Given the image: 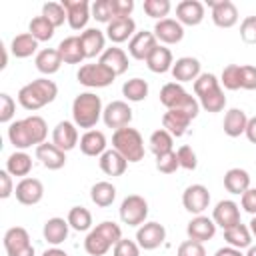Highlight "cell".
<instances>
[{"instance_id": "1", "label": "cell", "mask_w": 256, "mask_h": 256, "mask_svg": "<svg viewBox=\"0 0 256 256\" xmlns=\"http://www.w3.org/2000/svg\"><path fill=\"white\" fill-rule=\"evenodd\" d=\"M46 136H48V126H46L44 118L36 116V114L28 116L24 120H16L8 126V138L14 144V148H18V150H26L32 144L40 146V144H44Z\"/></svg>"}, {"instance_id": "2", "label": "cell", "mask_w": 256, "mask_h": 256, "mask_svg": "<svg viewBox=\"0 0 256 256\" xmlns=\"http://www.w3.org/2000/svg\"><path fill=\"white\" fill-rule=\"evenodd\" d=\"M56 96H58V86L48 78H38L20 88L18 102L22 108L34 112V110H40L42 106L54 102Z\"/></svg>"}, {"instance_id": "3", "label": "cell", "mask_w": 256, "mask_h": 256, "mask_svg": "<svg viewBox=\"0 0 256 256\" xmlns=\"http://www.w3.org/2000/svg\"><path fill=\"white\" fill-rule=\"evenodd\" d=\"M194 92L200 98V106L206 112H220L226 106V96L214 74H200L194 80Z\"/></svg>"}, {"instance_id": "4", "label": "cell", "mask_w": 256, "mask_h": 256, "mask_svg": "<svg viewBox=\"0 0 256 256\" xmlns=\"http://www.w3.org/2000/svg\"><path fill=\"white\" fill-rule=\"evenodd\" d=\"M102 100L92 92H82L72 102V118L80 128H92L102 116Z\"/></svg>"}, {"instance_id": "5", "label": "cell", "mask_w": 256, "mask_h": 256, "mask_svg": "<svg viewBox=\"0 0 256 256\" xmlns=\"http://www.w3.org/2000/svg\"><path fill=\"white\" fill-rule=\"evenodd\" d=\"M112 148L120 152L128 162H140L144 158V140L136 128H120L112 134Z\"/></svg>"}, {"instance_id": "6", "label": "cell", "mask_w": 256, "mask_h": 256, "mask_svg": "<svg viewBox=\"0 0 256 256\" xmlns=\"http://www.w3.org/2000/svg\"><path fill=\"white\" fill-rule=\"evenodd\" d=\"M78 82L82 86H88V88H104V86H110L116 78V74L106 68L104 64L96 62V64H84L80 66L78 74H76Z\"/></svg>"}, {"instance_id": "7", "label": "cell", "mask_w": 256, "mask_h": 256, "mask_svg": "<svg viewBox=\"0 0 256 256\" xmlns=\"http://www.w3.org/2000/svg\"><path fill=\"white\" fill-rule=\"evenodd\" d=\"M148 216V202L138 196V194H130L122 200L120 204V220L128 226H140L144 224Z\"/></svg>"}, {"instance_id": "8", "label": "cell", "mask_w": 256, "mask_h": 256, "mask_svg": "<svg viewBox=\"0 0 256 256\" xmlns=\"http://www.w3.org/2000/svg\"><path fill=\"white\" fill-rule=\"evenodd\" d=\"M4 250L8 256H34V246L30 242L26 228L22 226L8 228L4 234Z\"/></svg>"}, {"instance_id": "9", "label": "cell", "mask_w": 256, "mask_h": 256, "mask_svg": "<svg viewBox=\"0 0 256 256\" xmlns=\"http://www.w3.org/2000/svg\"><path fill=\"white\" fill-rule=\"evenodd\" d=\"M102 118H104V124L108 128L120 130V128H124L132 122V108L122 100H114L104 108Z\"/></svg>"}, {"instance_id": "10", "label": "cell", "mask_w": 256, "mask_h": 256, "mask_svg": "<svg viewBox=\"0 0 256 256\" xmlns=\"http://www.w3.org/2000/svg\"><path fill=\"white\" fill-rule=\"evenodd\" d=\"M182 204L190 214H202L210 204V192L202 184H192L182 194Z\"/></svg>"}, {"instance_id": "11", "label": "cell", "mask_w": 256, "mask_h": 256, "mask_svg": "<svg viewBox=\"0 0 256 256\" xmlns=\"http://www.w3.org/2000/svg\"><path fill=\"white\" fill-rule=\"evenodd\" d=\"M212 8V22L218 28H232L238 22V10L230 0H208Z\"/></svg>"}, {"instance_id": "12", "label": "cell", "mask_w": 256, "mask_h": 256, "mask_svg": "<svg viewBox=\"0 0 256 256\" xmlns=\"http://www.w3.org/2000/svg\"><path fill=\"white\" fill-rule=\"evenodd\" d=\"M14 194H16V200L24 206H34L42 200L44 196V186L38 178H22L16 188H14Z\"/></svg>"}, {"instance_id": "13", "label": "cell", "mask_w": 256, "mask_h": 256, "mask_svg": "<svg viewBox=\"0 0 256 256\" xmlns=\"http://www.w3.org/2000/svg\"><path fill=\"white\" fill-rule=\"evenodd\" d=\"M166 238V230L162 224L158 222H144L138 232H136V240H138V246L144 248V250H154L158 248Z\"/></svg>"}, {"instance_id": "14", "label": "cell", "mask_w": 256, "mask_h": 256, "mask_svg": "<svg viewBox=\"0 0 256 256\" xmlns=\"http://www.w3.org/2000/svg\"><path fill=\"white\" fill-rule=\"evenodd\" d=\"M212 220L222 230H228L236 224H240V210L234 200H220L212 212Z\"/></svg>"}, {"instance_id": "15", "label": "cell", "mask_w": 256, "mask_h": 256, "mask_svg": "<svg viewBox=\"0 0 256 256\" xmlns=\"http://www.w3.org/2000/svg\"><path fill=\"white\" fill-rule=\"evenodd\" d=\"M158 46L156 42V36L154 32H136L132 38H130V44H128V52L132 58L136 60H148V56L154 52V48Z\"/></svg>"}, {"instance_id": "16", "label": "cell", "mask_w": 256, "mask_h": 256, "mask_svg": "<svg viewBox=\"0 0 256 256\" xmlns=\"http://www.w3.org/2000/svg\"><path fill=\"white\" fill-rule=\"evenodd\" d=\"M62 6L68 14V24L72 30H82L90 18L88 0H62Z\"/></svg>"}, {"instance_id": "17", "label": "cell", "mask_w": 256, "mask_h": 256, "mask_svg": "<svg viewBox=\"0 0 256 256\" xmlns=\"http://www.w3.org/2000/svg\"><path fill=\"white\" fill-rule=\"evenodd\" d=\"M176 18L180 24L198 26L204 20V4L198 0H182L176 6Z\"/></svg>"}, {"instance_id": "18", "label": "cell", "mask_w": 256, "mask_h": 256, "mask_svg": "<svg viewBox=\"0 0 256 256\" xmlns=\"http://www.w3.org/2000/svg\"><path fill=\"white\" fill-rule=\"evenodd\" d=\"M52 144H56L62 152L72 150L78 144V130L72 122L62 120L56 124V128L52 130Z\"/></svg>"}, {"instance_id": "19", "label": "cell", "mask_w": 256, "mask_h": 256, "mask_svg": "<svg viewBox=\"0 0 256 256\" xmlns=\"http://www.w3.org/2000/svg\"><path fill=\"white\" fill-rule=\"evenodd\" d=\"M154 36H156V40H160L164 44H178L184 38V28H182V24L178 20L164 18V20L156 22Z\"/></svg>"}, {"instance_id": "20", "label": "cell", "mask_w": 256, "mask_h": 256, "mask_svg": "<svg viewBox=\"0 0 256 256\" xmlns=\"http://www.w3.org/2000/svg\"><path fill=\"white\" fill-rule=\"evenodd\" d=\"M36 158L48 168V170H60L64 164H66V152H62L56 144H40L36 146Z\"/></svg>"}, {"instance_id": "21", "label": "cell", "mask_w": 256, "mask_h": 256, "mask_svg": "<svg viewBox=\"0 0 256 256\" xmlns=\"http://www.w3.org/2000/svg\"><path fill=\"white\" fill-rule=\"evenodd\" d=\"M186 232H188V238H190V240L206 242V240H210V238L216 234V224H214V220H210L208 216L198 214L196 218H192V220L188 222Z\"/></svg>"}, {"instance_id": "22", "label": "cell", "mask_w": 256, "mask_h": 256, "mask_svg": "<svg viewBox=\"0 0 256 256\" xmlns=\"http://www.w3.org/2000/svg\"><path fill=\"white\" fill-rule=\"evenodd\" d=\"M172 76L174 80L180 82H192L200 76V62L192 56H184V58H178L172 66Z\"/></svg>"}, {"instance_id": "23", "label": "cell", "mask_w": 256, "mask_h": 256, "mask_svg": "<svg viewBox=\"0 0 256 256\" xmlns=\"http://www.w3.org/2000/svg\"><path fill=\"white\" fill-rule=\"evenodd\" d=\"M58 52H60L62 62H66V64H80L86 58L84 48H82V42H80V36H68V38H64L58 44Z\"/></svg>"}, {"instance_id": "24", "label": "cell", "mask_w": 256, "mask_h": 256, "mask_svg": "<svg viewBox=\"0 0 256 256\" xmlns=\"http://www.w3.org/2000/svg\"><path fill=\"white\" fill-rule=\"evenodd\" d=\"M68 228H70L68 220H64V218H50V220H46V224L42 228L44 240L48 244H52V246H58V244H62L68 238Z\"/></svg>"}, {"instance_id": "25", "label": "cell", "mask_w": 256, "mask_h": 256, "mask_svg": "<svg viewBox=\"0 0 256 256\" xmlns=\"http://www.w3.org/2000/svg\"><path fill=\"white\" fill-rule=\"evenodd\" d=\"M134 30H136V24L132 18H114L106 28V36L114 44H120V42H126L130 36H134Z\"/></svg>"}, {"instance_id": "26", "label": "cell", "mask_w": 256, "mask_h": 256, "mask_svg": "<svg viewBox=\"0 0 256 256\" xmlns=\"http://www.w3.org/2000/svg\"><path fill=\"white\" fill-rule=\"evenodd\" d=\"M98 162H100V170L104 174H108V176H122L126 172V166H128V160L120 152H116L114 148L112 150H106L100 156Z\"/></svg>"}, {"instance_id": "27", "label": "cell", "mask_w": 256, "mask_h": 256, "mask_svg": "<svg viewBox=\"0 0 256 256\" xmlns=\"http://www.w3.org/2000/svg\"><path fill=\"white\" fill-rule=\"evenodd\" d=\"M98 62L104 64L106 68H110L116 76H118V74H124V72L128 70V56H126V52H124L122 48H116V46L106 48V50L102 52V56H100Z\"/></svg>"}, {"instance_id": "28", "label": "cell", "mask_w": 256, "mask_h": 256, "mask_svg": "<svg viewBox=\"0 0 256 256\" xmlns=\"http://www.w3.org/2000/svg\"><path fill=\"white\" fill-rule=\"evenodd\" d=\"M190 120H192V118L186 116V114L180 112V110H168V112L162 116V126H164L166 132H170L172 136L180 138V136L186 134Z\"/></svg>"}, {"instance_id": "29", "label": "cell", "mask_w": 256, "mask_h": 256, "mask_svg": "<svg viewBox=\"0 0 256 256\" xmlns=\"http://www.w3.org/2000/svg\"><path fill=\"white\" fill-rule=\"evenodd\" d=\"M80 150L86 156H102L106 152V136L100 130H88L80 138Z\"/></svg>"}, {"instance_id": "30", "label": "cell", "mask_w": 256, "mask_h": 256, "mask_svg": "<svg viewBox=\"0 0 256 256\" xmlns=\"http://www.w3.org/2000/svg\"><path fill=\"white\" fill-rule=\"evenodd\" d=\"M80 42H82L86 58H94L98 54L102 56V52H104V34H102V30H98V28L84 30L80 34Z\"/></svg>"}, {"instance_id": "31", "label": "cell", "mask_w": 256, "mask_h": 256, "mask_svg": "<svg viewBox=\"0 0 256 256\" xmlns=\"http://www.w3.org/2000/svg\"><path fill=\"white\" fill-rule=\"evenodd\" d=\"M36 68L42 72V74H56L62 66V58H60V52L58 48H44L36 54V60H34Z\"/></svg>"}, {"instance_id": "32", "label": "cell", "mask_w": 256, "mask_h": 256, "mask_svg": "<svg viewBox=\"0 0 256 256\" xmlns=\"http://www.w3.org/2000/svg\"><path fill=\"white\" fill-rule=\"evenodd\" d=\"M224 132L230 136V138H236L240 134L246 132V126H248V116L242 108H232L226 112L224 116Z\"/></svg>"}, {"instance_id": "33", "label": "cell", "mask_w": 256, "mask_h": 256, "mask_svg": "<svg viewBox=\"0 0 256 256\" xmlns=\"http://www.w3.org/2000/svg\"><path fill=\"white\" fill-rule=\"evenodd\" d=\"M224 188L230 194H244L250 188V176L242 168H230L224 174Z\"/></svg>"}, {"instance_id": "34", "label": "cell", "mask_w": 256, "mask_h": 256, "mask_svg": "<svg viewBox=\"0 0 256 256\" xmlns=\"http://www.w3.org/2000/svg\"><path fill=\"white\" fill-rule=\"evenodd\" d=\"M146 64H148V68H150L152 72L164 74V72L172 70V66H174V62H172V52H170L168 48H164V46H156L154 52L148 56Z\"/></svg>"}, {"instance_id": "35", "label": "cell", "mask_w": 256, "mask_h": 256, "mask_svg": "<svg viewBox=\"0 0 256 256\" xmlns=\"http://www.w3.org/2000/svg\"><path fill=\"white\" fill-rule=\"evenodd\" d=\"M188 96V92L182 88V84L178 82H170V84H164L162 90H160V102L168 108V110H176L182 100Z\"/></svg>"}, {"instance_id": "36", "label": "cell", "mask_w": 256, "mask_h": 256, "mask_svg": "<svg viewBox=\"0 0 256 256\" xmlns=\"http://www.w3.org/2000/svg\"><path fill=\"white\" fill-rule=\"evenodd\" d=\"M36 48H38V40L30 32L14 36V40L10 44V50H12V54L16 58H28V56H32L36 52Z\"/></svg>"}, {"instance_id": "37", "label": "cell", "mask_w": 256, "mask_h": 256, "mask_svg": "<svg viewBox=\"0 0 256 256\" xmlns=\"http://www.w3.org/2000/svg\"><path fill=\"white\" fill-rule=\"evenodd\" d=\"M90 198H92V202L96 206L106 208L116 200V188L110 182H96L92 186V190H90Z\"/></svg>"}, {"instance_id": "38", "label": "cell", "mask_w": 256, "mask_h": 256, "mask_svg": "<svg viewBox=\"0 0 256 256\" xmlns=\"http://www.w3.org/2000/svg\"><path fill=\"white\" fill-rule=\"evenodd\" d=\"M224 240H226L232 248H238V250L250 248V242H252V238H250V228H246V226L240 222V224H236V226L224 230Z\"/></svg>"}, {"instance_id": "39", "label": "cell", "mask_w": 256, "mask_h": 256, "mask_svg": "<svg viewBox=\"0 0 256 256\" xmlns=\"http://www.w3.org/2000/svg\"><path fill=\"white\" fill-rule=\"evenodd\" d=\"M6 170L12 176H26L32 170V158L26 152H22V150L20 152H14L6 160Z\"/></svg>"}, {"instance_id": "40", "label": "cell", "mask_w": 256, "mask_h": 256, "mask_svg": "<svg viewBox=\"0 0 256 256\" xmlns=\"http://www.w3.org/2000/svg\"><path fill=\"white\" fill-rule=\"evenodd\" d=\"M110 242L94 228V230H90L88 232V236H86V240H84V250L90 254V256H104L108 250H110Z\"/></svg>"}, {"instance_id": "41", "label": "cell", "mask_w": 256, "mask_h": 256, "mask_svg": "<svg viewBox=\"0 0 256 256\" xmlns=\"http://www.w3.org/2000/svg\"><path fill=\"white\" fill-rule=\"evenodd\" d=\"M122 94L130 100V102H142L148 96V82L142 78H132L126 80L122 86Z\"/></svg>"}, {"instance_id": "42", "label": "cell", "mask_w": 256, "mask_h": 256, "mask_svg": "<svg viewBox=\"0 0 256 256\" xmlns=\"http://www.w3.org/2000/svg\"><path fill=\"white\" fill-rule=\"evenodd\" d=\"M68 224H70V228H74L78 232H86L92 226V214H90V210L84 208V206L70 208V212H68Z\"/></svg>"}, {"instance_id": "43", "label": "cell", "mask_w": 256, "mask_h": 256, "mask_svg": "<svg viewBox=\"0 0 256 256\" xmlns=\"http://www.w3.org/2000/svg\"><path fill=\"white\" fill-rule=\"evenodd\" d=\"M28 32H30L38 42H48V40L54 36V26L40 14V16H36V18L30 20Z\"/></svg>"}, {"instance_id": "44", "label": "cell", "mask_w": 256, "mask_h": 256, "mask_svg": "<svg viewBox=\"0 0 256 256\" xmlns=\"http://www.w3.org/2000/svg\"><path fill=\"white\" fill-rule=\"evenodd\" d=\"M174 136L170 134V132H166L164 128H160V130H156V132H152V136H150V150L156 154V156H160V154H166V152H172V140Z\"/></svg>"}, {"instance_id": "45", "label": "cell", "mask_w": 256, "mask_h": 256, "mask_svg": "<svg viewBox=\"0 0 256 256\" xmlns=\"http://www.w3.org/2000/svg\"><path fill=\"white\" fill-rule=\"evenodd\" d=\"M42 16H44L54 28L62 26L64 20H68V14H66L64 6H62V2H46V4L42 6Z\"/></svg>"}, {"instance_id": "46", "label": "cell", "mask_w": 256, "mask_h": 256, "mask_svg": "<svg viewBox=\"0 0 256 256\" xmlns=\"http://www.w3.org/2000/svg\"><path fill=\"white\" fill-rule=\"evenodd\" d=\"M144 12L150 18L164 20V16L170 12V0H144Z\"/></svg>"}, {"instance_id": "47", "label": "cell", "mask_w": 256, "mask_h": 256, "mask_svg": "<svg viewBox=\"0 0 256 256\" xmlns=\"http://www.w3.org/2000/svg\"><path fill=\"white\" fill-rule=\"evenodd\" d=\"M92 18L98 22L110 24L114 20V10H112V0H96L92 4Z\"/></svg>"}, {"instance_id": "48", "label": "cell", "mask_w": 256, "mask_h": 256, "mask_svg": "<svg viewBox=\"0 0 256 256\" xmlns=\"http://www.w3.org/2000/svg\"><path fill=\"white\" fill-rule=\"evenodd\" d=\"M222 84H224V88H228V90H238V88H242V84H240V66L238 64H228L224 70H222V80H220Z\"/></svg>"}, {"instance_id": "49", "label": "cell", "mask_w": 256, "mask_h": 256, "mask_svg": "<svg viewBox=\"0 0 256 256\" xmlns=\"http://www.w3.org/2000/svg\"><path fill=\"white\" fill-rule=\"evenodd\" d=\"M156 168H158L162 174H172V172H176V168H180V162H178L176 152H166V154L156 156Z\"/></svg>"}, {"instance_id": "50", "label": "cell", "mask_w": 256, "mask_h": 256, "mask_svg": "<svg viewBox=\"0 0 256 256\" xmlns=\"http://www.w3.org/2000/svg\"><path fill=\"white\" fill-rule=\"evenodd\" d=\"M240 38L246 44H256V16H246L240 24Z\"/></svg>"}, {"instance_id": "51", "label": "cell", "mask_w": 256, "mask_h": 256, "mask_svg": "<svg viewBox=\"0 0 256 256\" xmlns=\"http://www.w3.org/2000/svg\"><path fill=\"white\" fill-rule=\"evenodd\" d=\"M176 156H178L180 168H184V170H194V168L198 166L196 154H194V150H192L190 146H180L178 152H176Z\"/></svg>"}, {"instance_id": "52", "label": "cell", "mask_w": 256, "mask_h": 256, "mask_svg": "<svg viewBox=\"0 0 256 256\" xmlns=\"http://www.w3.org/2000/svg\"><path fill=\"white\" fill-rule=\"evenodd\" d=\"M176 256H206V250L202 246V242L196 240H184L178 246V254Z\"/></svg>"}, {"instance_id": "53", "label": "cell", "mask_w": 256, "mask_h": 256, "mask_svg": "<svg viewBox=\"0 0 256 256\" xmlns=\"http://www.w3.org/2000/svg\"><path fill=\"white\" fill-rule=\"evenodd\" d=\"M14 112H16V104H14L12 96L0 94V122H2V124L10 122L12 116H14Z\"/></svg>"}, {"instance_id": "54", "label": "cell", "mask_w": 256, "mask_h": 256, "mask_svg": "<svg viewBox=\"0 0 256 256\" xmlns=\"http://www.w3.org/2000/svg\"><path fill=\"white\" fill-rule=\"evenodd\" d=\"M114 256H140V246L134 240H126L122 238L116 246H114Z\"/></svg>"}, {"instance_id": "55", "label": "cell", "mask_w": 256, "mask_h": 256, "mask_svg": "<svg viewBox=\"0 0 256 256\" xmlns=\"http://www.w3.org/2000/svg\"><path fill=\"white\" fill-rule=\"evenodd\" d=\"M240 84L244 90H256V66H240Z\"/></svg>"}, {"instance_id": "56", "label": "cell", "mask_w": 256, "mask_h": 256, "mask_svg": "<svg viewBox=\"0 0 256 256\" xmlns=\"http://www.w3.org/2000/svg\"><path fill=\"white\" fill-rule=\"evenodd\" d=\"M112 10H114V18H130V14L134 10V2L132 0H112Z\"/></svg>"}, {"instance_id": "57", "label": "cell", "mask_w": 256, "mask_h": 256, "mask_svg": "<svg viewBox=\"0 0 256 256\" xmlns=\"http://www.w3.org/2000/svg\"><path fill=\"white\" fill-rule=\"evenodd\" d=\"M242 208L248 212V214H252V216H256V188H248L244 194H242Z\"/></svg>"}, {"instance_id": "58", "label": "cell", "mask_w": 256, "mask_h": 256, "mask_svg": "<svg viewBox=\"0 0 256 256\" xmlns=\"http://www.w3.org/2000/svg\"><path fill=\"white\" fill-rule=\"evenodd\" d=\"M12 174L8 172V170H0V184H2V188H0V198H8L12 192H14V188H12V178H10Z\"/></svg>"}, {"instance_id": "59", "label": "cell", "mask_w": 256, "mask_h": 256, "mask_svg": "<svg viewBox=\"0 0 256 256\" xmlns=\"http://www.w3.org/2000/svg\"><path fill=\"white\" fill-rule=\"evenodd\" d=\"M246 138L252 142V144H256V116L254 118H248V126H246Z\"/></svg>"}, {"instance_id": "60", "label": "cell", "mask_w": 256, "mask_h": 256, "mask_svg": "<svg viewBox=\"0 0 256 256\" xmlns=\"http://www.w3.org/2000/svg\"><path fill=\"white\" fill-rule=\"evenodd\" d=\"M214 256H242V252L238 248H232V246H226V248H218Z\"/></svg>"}, {"instance_id": "61", "label": "cell", "mask_w": 256, "mask_h": 256, "mask_svg": "<svg viewBox=\"0 0 256 256\" xmlns=\"http://www.w3.org/2000/svg\"><path fill=\"white\" fill-rule=\"evenodd\" d=\"M42 256H68V254L64 250H60V248H48V250H44Z\"/></svg>"}, {"instance_id": "62", "label": "cell", "mask_w": 256, "mask_h": 256, "mask_svg": "<svg viewBox=\"0 0 256 256\" xmlns=\"http://www.w3.org/2000/svg\"><path fill=\"white\" fill-rule=\"evenodd\" d=\"M250 232L256 236V216H252V220H250Z\"/></svg>"}, {"instance_id": "63", "label": "cell", "mask_w": 256, "mask_h": 256, "mask_svg": "<svg viewBox=\"0 0 256 256\" xmlns=\"http://www.w3.org/2000/svg\"><path fill=\"white\" fill-rule=\"evenodd\" d=\"M246 256H256V246H250L248 248V254Z\"/></svg>"}]
</instances>
